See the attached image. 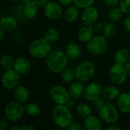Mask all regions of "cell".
<instances>
[{
	"mask_svg": "<svg viewBox=\"0 0 130 130\" xmlns=\"http://www.w3.org/2000/svg\"><path fill=\"white\" fill-rule=\"evenodd\" d=\"M69 59L66 52L60 50H54L45 58V64L50 72L59 74L66 68Z\"/></svg>",
	"mask_w": 130,
	"mask_h": 130,
	"instance_id": "1",
	"label": "cell"
},
{
	"mask_svg": "<svg viewBox=\"0 0 130 130\" xmlns=\"http://www.w3.org/2000/svg\"><path fill=\"white\" fill-rule=\"evenodd\" d=\"M52 120L56 126L67 129L73 122V115L65 104H56L52 110Z\"/></svg>",
	"mask_w": 130,
	"mask_h": 130,
	"instance_id": "2",
	"label": "cell"
},
{
	"mask_svg": "<svg viewBox=\"0 0 130 130\" xmlns=\"http://www.w3.org/2000/svg\"><path fill=\"white\" fill-rule=\"evenodd\" d=\"M48 40L44 37L38 38L32 41L29 46V53L30 55L37 59H43L49 55L52 51V46Z\"/></svg>",
	"mask_w": 130,
	"mask_h": 130,
	"instance_id": "3",
	"label": "cell"
},
{
	"mask_svg": "<svg viewBox=\"0 0 130 130\" xmlns=\"http://www.w3.org/2000/svg\"><path fill=\"white\" fill-rule=\"evenodd\" d=\"M96 67L93 62L89 60L83 61L75 69V78L82 82H88L94 77Z\"/></svg>",
	"mask_w": 130,
	"mask_h": 130,
	"instance_id": "4",
	"label": "cell"
},
{
	"mask_svg": "<svg viewBox=\"0 0 130 130\" xmlns=\"http://www.w3.org/2000/svg\"><path fill=\"white\" fill-rule=\"evenodd\" d=\"M25 113L24 107L16 101L8 103L4 108V114L7 120L11 122H18L21 120Z\"/></svg>",
	"mask_w": 130,
	"mask_h": 130,
	"instance_id": "5",
	"label": "cell"
},
{
	"mask_svg": "<svg viewBox=\"0 0 130 130\" xmlns=\"http://www.w3.org/2000/svg\"><path fill=\"white\" fill-rule=\"evenodd\" d=\"M87 50L89 53L94 56H100L107 51L108 48V42L103 35L94 36L86 45Z\"/></svg>",
	"mask_w": 130,
	"mask_h": 130,
	"instance_id": "6",
	"label": "cell"
},
{
	"mask_svg": "<svg viewBox=\"0 0 130 130\" xmlns=\"http://www.w3.org/2000/svg\"><path fill=\"white\" fill-rule=\"evenodd\" d=\"M128 74L126 66L121 63L116 62L111 66L109 71V77L113 84L121 85L126 81Z\"/></svg>",
	"mask_w": 130,
	"mask_h": 130,
	"instance_id": "7",
	"label": "cell"
},
{
	"mask_svg": "<svg viewBox=\"0 0 130 130\" xmlns=\"http://www.w3.org/2000/svg\"><path fill=\"white\" fill-rule=\"evenodd\" d=\"M100 118L108 124H115L118 122L120 114L117 108L110 103H105V104L98 110Z\"/></svg>",
	"mask_w": 130,
	"mask_h": 130,
	"instance_id": "8",
	"label": "cell"
},
{
	"mask_svg": "<svg viewBox=\"0 0 130 130\" xmlns=\"http://www.w3.org/2000/svg\"><path fill=\"white\" fill-rule=\"evenodd\" d=\"M21 75L14 69L5 70L2 75V85L6 90H14L19 85L21 81Z\"/></svg>",
	"mask_w": 130,
	"mask_h": 130,
	"instance_id": "9",
	"label": "cell"
},
{
	"mask_svg": "<svg viewBox=\"0 0 130 130\" xmlns=\"http://www.w3.org/2000/svg\"><path fill=\"white\" fill-rule=\"evenodd\" d=\"M50 96L52 101L56 104H65L71 98L69 89L61 85H56L52 87L50 91Z\"/></svg>",
	"mask_w": 130,
	"mask_h": 130,
	"instance_id": "10",
	"label": "cell"
},
{
	"mask_svg": "<svg viewBox=\"0 0 130 130\" xmlns=\"http://www.w3.org/2000/svg\"><path fill=\"white\" fill-rule=\"evenodd\" d=\"M43 13L46 18L56 20L62 15V7L59 2H49L43 7Z\"/></svg>",
	"mask_w": 130,
	"mask_h": 130,
	"instance_id": "11",
	"label": "cell"
},
{
	"mask_svg": "<svg viewBox=\"0 0 130 130\" xmlns=\"http://www.w3.org/2000/svg\"><path fill=\"white\" fill-rule=\"evenodd\" d=\"M103 92L102 87L95 82L90 83L85 88L83 97L87 101L93 102L98 98H101Z\"/></svg>",
	"mask_w": 130,
	"mask_h": 130,
	"instance_id": "12",
	"label": "cell"
},
{
	"mask_svg": "<svg viewBox=\"0 0 130 130\" xmlns=\"http://www.w3.org/2000/svg\"><path fill=\"white\" fill-rule=\"evenodd\" d=\"M99 12L98 9L92 6L88 7L84 9L82 14V20L85 25L87 26H93L98 20Z\"/></svg>",
	"mask_w": 130,
	"mask_h": 130,
	"instance_id": "13",
	"label": "cell"
},
{
	"mask_svg": "<svg viewBox=\"0 0 130 130\" xmlns=\"http://www.w3.org/2000/svg\"><path fill=\"white\" fill-rule=\"evenodd\" d=\"M14 69L20 75H26L31 69V63L27 58L19 56L15 59Z\"/></svg>",
	"mask_w": 130,
	"mask_h": 130,
	"instance_id": "14",
	"label": "cell"
},
{
	"mask_svg": "<svg viewBox=\"0 0 130 130\" xmlns=\"http://www.w3.org/2000/svg\"><path fill=\"white\" fill-rule=\"evenodd\" d=\"M84 82H80L77 80L76 82H73L71 83L69 88V92L70 94V97L75 100L81 98L85 91V85L83 84Z\"/></svg>",
	"mask_w": 130,
	"mask_h": 130,
	"instance_id": "15",
	"label": "cell"
},
{
	"mask_svg": "<svg viewBox=\"0 0 130 130\" xmlns=\"http://www.w3.org/2000/svg\"><path fill=\"white\" fill-rule=\"evenodd\" d=\"M117 106L120 112L124 114L130 113V93H121L117 98Z\"/></svg>",
	"mask_w": 130,
	"mask_h": 130,
	"instance_id": "16",
	"label": "cell"
},
{
	"mask_svg": "<svg viewBox=\"0 0 130 130\" xmlns=\"http://www.w3.org/2000/svg\"><path fill=\"white\" fill-rule=\"evenodd\" d=\"M83 126L87 130H101L103 127L101 120L92 114L85 118Z\"/></svg>",
	"mask_w": 130,
	"mask_h": 130,
	"instance_id": "17",
	"label": "cell"
},
{
	"mask_svg": "<svg viewBox=\"0 0 130 130\" xmlns=\"http://www.w3.org/2000/svg\"><path fill=\"white\" fill-rule=\"evenodd\" d=\"M13 95H14V101L21 104H24L28 101L30 97V93L25 86L18 85L17 88L14 89Z\"/></svg>",
	"mask_w": 130,
	"mask_h": 130,
	"instance_id": "18",
	"label": "cell"
},
{
	"mask_svg": "<svg viewBox=\"0 0 130 130\" xmlns=\"http://www.w3.org/2000/svg\"><path fill=\"white\" fill-rule=\"evenodd\" d=\"M68 58L71 60H76L81 56L82 51L81 46L76 43H70L67 45L65 50Z\"/></svg>",
	"mask_w": 130,
	"mask_h": 130,
	"instance_id": "19",
	"label": "cell"
},
{
	"mask_svg": "<svg viewBox=\"0 0 130 130\" xmlns=\"http://www.w3.org/2000/svg\"><path fill=\"white\" fill-rule=\"evenodd\" d=\"M94 34V30L91 26L85 25L78 31V39L82 43H88Z\"/></svg>",
	"mask_w": 130,
	"mask_h": 130,
	"instance_id": "20",
	"label": "cell"
},
{
	"mask_svg": "<svg viewBox=\"0 0 130 130\" xmlns=\"http://www.w3.org/2000/svg\"><path fill=\"white\" fill-rule=\"evenodd\" d=\"M1 26L5 29L6 32L14 31L18 27V21L12 16L1 17Z\"/></svg>",
	"mask_w": 130,
	"mask_h": 130,
	"instance_id": "21",
	"label": "cell"
},
{
	"mask_svg": "<svg viewBox=\"0 0 130 130\" xmlns=\"http://www.w3.org/2000/svg\"><path fill=\"white\" fill-rule=\"evenodd\" d=\"M37 5L34 2H30L29 3L24 4L22 8V13L23 15L27 19H33L34 18L38 13V8Z\"/></svg>",
	"mask_w": 130,
	"mask_h": 130,
	"instance_id": "22",
	"label": "cell"
},
{
	"mask_svg": "<svg viewBox=\"0 0 130 130\" xmlns=\"http://www.w3.org/2000/svg\"><path fill=\"white\" fill-rule=\"evenodd\" d=\"M78 8H78L75 5H70L69 7H68L63 14V17L65 20L69 23L75 22L79 16Z\"/></svg>",
	"mask_w": 130,
	"mask_h": 130,
	"instance_id": "23",
	"label": "cell"
},
{
	"mask_svg": "<svg viewBox=\"0 0 130 130\" xmlns=\"http://www.w3.org/2000/svg\"><path fill=\"white\" fill-rule=\"evenodd\" d=\"M120 91L116 86H107L103 89L102 95L104 99L108 101H114L120 95Z\"/></svg>",
	"mask_w": 130,
	"mask_h": 130,
	"instance_id": "24",
	"label": "cell"
},
{
	"mask_svg": "<svg viewBox=\"0 0 130 130\" xmlns=\"http://www.w3.org/2000/svg\"><path fill=\"white\" fill-rule=\"evenodd\" d=\"M129 59L130 53L126 48L119 49L114 53V60L116 62L126 65L128 62H129Z\"/></svg>",
	"mask_w": 130,
	"mask_h": 130,
	"instance_id": "25",
	"label": "cell"
},
{
	"mask_svg": "<svg viewBox=\"0 0 130 130\" xmlns=\"http://www.w3.org/2000/svg\"><path fill=\"white\" fill-rule=\"evenodd\" d=\"M117 33V27L115 22H108L107 23L103 28L102 35L105 37L107 39H110L113 37Z\"/></svg>",
	"mask_w": 130,
	"mask_h": 130,
	"instance_id": "26",
	"label": "cell"
},
{
	"mask_svg": "<svg viewBox=\"0 0 130 130\" xmlns=\"http://www.w3.org/2000/svg\"><path fill=\"white\" fill-rule=\"evenodd\" d=\"M15 59L13 58L12 56L9 54H4L1 57L0 65L4 70H9L14 69Z\"/></svg>",
	"mask_w": 130,
	"mask_h": 130,
	"instance_id": "27",
	"label": "cell"
},
{
	"mask_svg": "<svg viewBox=\"0 0 130 130\" xmlns=\"http://www.w3.org/2000/svg\"><path fill=\"white\" fill-rule=\"evenodd\" d=\"M43 37L50 43H55L57 40H59L60 37V34L57 29L54 27H50L45 31Z\"/></svg>",
	"mask_w": 130,
	"mask_h": 130,
	"instance_id": "28",
	"label": "cell"
},
{
	"mask_svg": "<svg viewBox=\"0 0 130 130\" xmlns=\"http://www.w3.org/2000/svg\"><path fill=\"white\" fill-rule=\"evenodd\" d=\"M75 111L77 114L83 118L87 117L88 116L91 114V107L85 103H80L75 107Z\"/></svg>",
	"mask_w": 130,
	"mask_h": 130,
	"instance_id": "29",
	"label": "cell"
},
{
	"mask_svg": "<svg viewBox=\"0 0 130 130\" xmlns=\"http://www.w3.org/2000/svg\"><path fill=\"white\" fill-rule=\"evenodd\" d=\"M25 113L30 117H37L40 114V107L37 103H29L24 107Z\"/></svg>",
	"mask_w": 130,
	"mask_h": 130,
	"instance_id": "30",
	"label": "cell"
},
{
	"mask_svg": "<svg viewBox=\"0 0 130 130\" xmlns=\"http://www.w3.org/2000/svg\"><path fill=\"white\" fill-rule=\"evenodd\" d=\"M75 78V70L72 69H65L61 72V79L64 83H69Z\"/></svg>",
	"mask_w": 130,
	"mask_h": 130,
	"instance_id": "31",
	"label": "cell"
},
{
	"mask_svg": "<svg viewBox=\"0 0 130 130\" xmlns=\"http://www.w3.org/2000/svg\"><path fill=\"white\" fill-rule=\"evenodd\" d=\"M123 14V12L119 8V6L114 7V8H112L109 11V18L113 22H117L122 18Z\"/></svg>",
	"mask_w": 130,
	"mask_h": 130,
	"instance_id": "32",
	"label": "cell"
},
{
	"mask_svg": "<svg viewBox=\"0 0 130 130\" xmlns=\"http://www.w3.org/2000/svg\"><path fill=\"white\" fill-rule=\"evenodd\" d=\"M95 0H74L73 3L79 8H86L88 7L92 6Z\"/></svg>",
	"mask_w": 130,
	"mask_h": 130,
	"instance_id": "33",
	"label": "cell"
},
{
	"mask_svg": "<svg viewBox=\"0 0 130 130\" xmlns=\"http://www.w3.org/2000/svg\"><path fill=\"white\" fill-rule=\"evenodd\" d=\"M119 8L125 14L130 13V0H120Z\"/></svg>",
	"mask_w": 130,
	"mask_h": 130,
	"instance_id": "34",
	"label": "cell"
},
{
	"mask_svg": "<svg viewBox=\"0 0 130 130\" xmlns=\"http://www.w3.org/2000/svg\"><path fill=\"white\" fill-rule=\"evenodd\" d=\"M105 101L104 100V98H98L97 100L94 101H93V107L95 109V110H99L104 104H105Z\"/></svg>",
	"mask_w": 130,
	"mask_h": 130,
	"instance_id": "35",
	"label": "cell"
},
{
	"mask_svg": "<svg viewBox=\"0 0 130 130\" xmlns=\"http://www.w3.org/2000/svg\"><path fill=\"white\" fill-rule=\"evenodd\" d=\"M85 129L84 126H82L78 122H72L68 127L67 129L69 130H82Z\"/></svg>",
	"mask_w": 130,
	"mask_h": 130,
	"instance_id": "36",
	"label": "cell"
},
{
	"mask_svg": "<svg viewBox=\"0 0 130 130\" xmlns=\"http://www.w3.org/2000/svg\"><path fill=\"white\" fill-rule=\"evenodd\" d=\"M120 0H104V3L106 6L112 8L114 7H117L119 5Z\"/></svg>",
	"mask_w": 130,
	"mask_h": 130,
	"instance_id": "37",
	"label": "cell"
},
{
	"mask_svg": "<svg viewBox=\"0 0 130 130\" xmlns=\"http://www.w3.org/2000/svg\"><path fill=\"white\" fill-rule=\"evenodd\" d=\"M104 26V25H103V24H102V23L97 21V22H96V23H95L92 27H93V28H94V31H96V32H101V31H102V30H103Z\"/></svg>",
	"mask_w": 130,
	"mask_h": 130,
	"instance_id": "38",
	"label": "cell"
},
{
	"mask_svg": "<svg viewBox=\"0 0 130 130\" xmlns=\"http://www.w3.org/2000/svg\"><path fill=\"white\" fill-rule=\"evenodd\" d=\"M8 121L5 119L2 118L1 120H0V129L5 130L6 129H8Z\"/></svg>",
	"mask_w": 130,
	"mask_h": 130,
	"instance_id": "39",
	"label": "cell"
},
{
	"mask_svg": "<svg viewBox=\"0 0 130 130\" xmlns=\"http://www.w3.org/2000/svg\"><path fill=\"white\" fill-rule=\"evenodd\" d=\"M38 7H44L48 2L49 0H32Z\"/></svg>",
	"mask_w": 130,
	"mask_h": 130,
	"instance_id": "40",
	"label": "cell"
},
{
	"mask_svg": "<svg viewBox=\"0 0 130 130\" xmlns=\"http://www.w3.org/2000/svg\"><path fill=\"white\" fill-rule=\"evenodd\" d=\"M123 27L125 28V30L130 33V16L126 18L125 20H124V22H123Z\"/></svg>",
	"mask_w": 130,
	"mask_h": 130,
	"instance_id": "41",
	"label": "cell"
},
{
	"mask_svg": "<svg viewBox=\"0 0 130 130\" xmlns=\"http://www.w3.org/2000/svg\"><path fill=\"white\" fill-rule=\"evenodd\" d=\"M74 100H75V99L70 98L68 100V101L65 104V105H66L67 107H69V109L73 108V107H75V101H74Z\"/></svg>",
	"mask_w": 130,
	"mask_h": 130,
	"instance_id": "42",
	"label": "cell"
},
{
	"mask_svg": "<svg viewBox=\"0 0 130 130\" xmlns=\"http://www.w3.org/2000/svg\"><path fill=\"white\" fill-rule=\"evenodd\" d=\"M34 129V126L30 124H24L21 126V130H33Z\"/></svg>",
	"mask_w": 130,
	"mask_h": 130,
	"instance_id": "43",
	"label": "cell"
},
{
	"mask_svg": "<svg viewBox=\"0 0 130 130\" xmlns=\"http://www.w3.org/2000/svg\"><path fill=\"white\" fill-rule=\"evenodd\" d=\"M73 1L74 0H57V2L62 5H69L73 2Z\"/></svg>",
	"mask_w": 130,
	"mask_h": 130,
	"instance_id": "44",
	"label": "cell"
},
{
	"mask_svg": "<svg viewBox=\"0 0 130 130\" xmlns=\"http://www.w3.org/2000/svg\"><path fill=\"white\" fill-rule=\"evenodd\" d=\"M106 130H122V129L114 124H110V126L106 128Z\"/></svg>",
	"mask_w": 130,
	"mask_h": 130,
	"instance_id": "45",
	"label": "cell"
},
{
	"mask_svg": "<svg viewBox=\"0 0 130 130\" xmlns=\"http://www.w3.org/2000/svg\"><path fill=\"white\" fill-rule=\"evenodd\" d=\"M5 32H6V31L5 30V29H4L2 26H0V40H2V39H3Z\"/></svg>",
	"mask_w": 130,
	"mask_h": 130,
	"instance_id": "46",
	"label": "cell"
},
{
	"mask_svg": "<svg viewBox=\"0 0 130 130\" xmlns=\"http://www.w3.org/2000/svg\"><path fill=\"white\" fill-rule=\"evenodd\" d=\"M125 66H126V71H127L128 76L130 77V62H128Z\"/></svg>",
	"mask_w": 130,
	"mask_h": 130,
	"instance_id": "47",
	"label": "cell"
},
{
	"mask_svg": "<svg viewBox=\"0 0 130 130\" xmlns=\"http://www.w3.org/2000/svg\"><path fill=\"white\" fill-rule=\"evenodd\" d=\"M9 129L10 130H21V126H17V125H14V126H12L11 127H10V128H9Z\"/></svg>",
	"mask_w": 130,
	"mask_h": 130,
	"instance_id": "48",
	"label": "cell"
},
{
	"mask_svg": "<svg viewBox=\"0 0 130 130\" xmlns=\"http://www.w3.org/2000/svg\"><path fill=\"white\" fill-rule=\"evenodd\" d=\"M21 2L24 5V4H27V3H29V2H33L32 0H21Z\"/></svg>",
	"mask_w": 130,
	"mask_h": 130,
	"instance_id": "49",
	"label": "cell"
},
{
	"mask_svg": "<svg viewBox=\"0 0 130 130\" xmlns=\"http://www.w3.org/2000/svg\"><path fill=\"white\" fill-rule=\"evenodd\" d=\"M11 2H18V1H21V0H11Z\"/></svg>",
	"mask_w": 130,
	"mask_h": 130,
	"instance_id": "50",
	"label": "cell"
}]
</instances>
